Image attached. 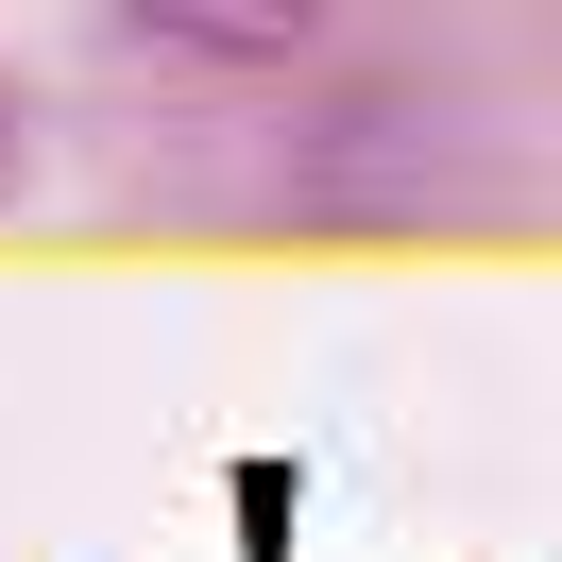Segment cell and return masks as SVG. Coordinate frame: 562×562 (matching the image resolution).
Returning <instances> with one entry per match:
<instances>
[{
  "label": "cell",
  "instance_id": "1",
  "mask_svg": "<svg viewBox=\"0 0 562 562\" xmlns=\"http://www.w3.org/2000/svg\"><path fill=\"white\" fill-rule=\"evenodd\" d=\"M120 52H222V69H290L307 52V18H205V0H137V18H103Z\"/></svg>",
  "mask_w": 562,
  "mask_h": 562
},
{
  "label": "cell",
  "instance_id": "2",
  "mask_svg": "<svg viewBox=\"0 0 562 562\" xmlns=\"http://www.w3.org/2000/svg\"><path fill=\"white\" fill-rule=\"evenodd\" d=\"M18 154H35V120H18V69H0V188H18Z\"/></svg>",
  "mask_w": 562,
  "mask_h": 562
}]
</instances>
